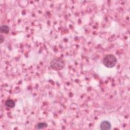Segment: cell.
<instances>
[{"instance_id": "1", "label": "cell", "mask_w": 130, "mask_h": 130, "mask_svg": "<svg viewBox=\"0 0 130 130\" xmlns=\"http://www.w3.org/2000/svg\"><path fill=\"white\" fill-rule=\"evenodd\" d=\"M117 61V60L115 56L112 54L106 55L103 60V65L108 68H112L115 67Z\"/></svg>"}, {"instance_id": "2", "label": "cell", "mask_w": 130, "mask_h": 130, "mask_svg": "<svg viewBox=\"0 0 130 130\" xmlns=\"http://www.w3.org/2000/svg\"><path fill=\"white\" fill-rule=\"evenodd\" d=\"M50 66L54 70L60 71L63 69L64 68L65 62L64 60L61 58H54L51 61Z\"/></svg>"}, {"instance_id": "3", "label": "cell", "mask_w": 130, "mask_h": 130, "mask_svg": "<svg viewBox=\"0 0 130 130\" xmlns=\"http://www.w3.org/2000/svg\"><path fill=\"white\" fill-rule=\"evenodd\" d=\"M100 129L102 130H109L111 129V124L107 121H103L100 123Z\"/></svg>"}, {"instance_id": "4", "label": "cell", "mask_w": 130, "mask_h": 130, "mask_svg": "<svg viewBox=\"0 0 130 130\" xmlns=\"http://www.w3.org/2000/svg\"><path fill=\"white\" fill-rule=\"evenodd\" d=\"M10 28L7 25H2L0 27V32L5 34H8L9 32Z\"/></svg>"}, {"instance_id": "5", "label": "cell", "mask_w": 130, "mask_h": 130, "mask_svg": "<svg viewBox=\"0 0 130 130\" xmlns=\"http://www.w3.org/2000/svg\"><path fill=\"white\" fill-rule=\"evenodd\" d=\"M5 105L10 108H13L15 106V103L13 100L11 99H9L5 102Z\"/></svg>"}, {"instance_id": "6", "label": "cell", "mask_w": 130, "mask_h": 130, "mask_svg": "<svg viewBox=\"0 0 130 130\" xmlns=\"http://www.w3.org/2000/svg\"><path fill=\"white\" fill-rule=\"evenodd\" d=\"M36 128L37 129L40 130V129H43L44 128H47L48 127V124L46 122H39L38 123L37 126H36Z\"/></svg>"}, {"instance_id": "7", "label": "cell", "mask_w": 130, "mask_h": 130, "mask_svg": "<svg viewBox=\"0 0 130 130\" xmlns=\"http://www.w3.org/2000/svg\"><path fill=\"white\" fill-rule=\"evenodd\" d=\"M4 41V38L2 35H0V43L2 44Z\"/></svg>"}]
</instances>
